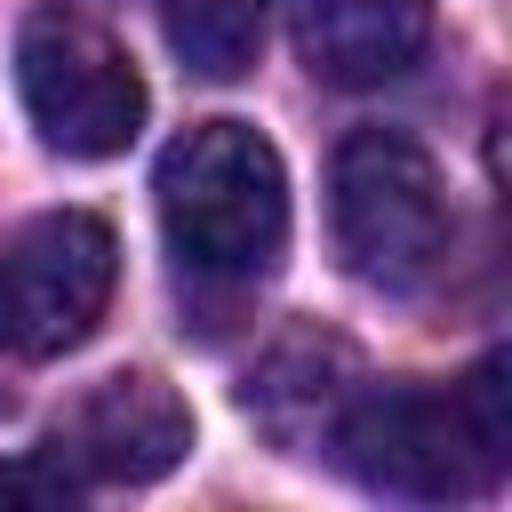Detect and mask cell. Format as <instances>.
Returning <instances> with one entry per match:
<instances>
[{
  "label": "cell",
  "mask_w": 512,
  "mask_h": 512,
  "mask_svg": "<svg viewBox=\"0 0 512 512\" xmlns=\"http://www.w3.org/2000/svg\"><path fill=\"white\" fill-rule=\"evenodd\" d=\"M16 88L48 152L64 160H112L144 128V80L128 48L72 0H40L16 32Z\"/></svg>",
  "instance_id": "277c9868"
},
{
  "label": "cell",
  "mask_w": 512,
  "mask_h": 512,
  "mask_svg": "<svg viewBox=\"0 0 512 512\" xmlns=\"http://www.w3.org/2000/svg\"><path fill=\"white\" fill-rule=\"evenodd\" d=\"M504 352H488L464 384H368L344 400L328 456L376 496H472L512 464V384Z\"/></svg>",
  "instance_id": "6da1fadb"
},
{
  "label": "cell",
  "mask_w": 512,
  "mask_h": 512,
  "mask_svg": "<svg viewBox=\"0 0 512 512\" xmlns=\"http://www.w3.org/2000/svg\"><path fill=\"white\" fill-rule=\"evenodd\" d=\"M160 224L168 248L208 280H256L288 240V168L248 120H200L160 152Z\"/></svg>",
  "instance_id": "7a4b0ae2"
},
{
  "label": "cell",
  "mask_w": 512,
  "mask_h": 512,
  "mask_svg": "<svg viewBox=\"0 0 512 512\" xmlns=\"http://www.w3.org/2000/svg\"><path fill=\"white\" fill-rule=\"evenodd\" d=\"M360 392V368L336 336H288L256 376H248V416L280 440V448H328L344 400Z\"/></svg>",
  "instance_id": "ba28073f"
},
{
  "label": "cell",
  "mask_w": 512,
  "mask_h": 512,
  "mask_svg": "<svg viewBox=\"0 0 512 512\" xmlns=\"http://www.w3.org/2000/svg\"><path fill=\"white\" fill-rule=\"evenodd\" d=\"M184 448H192V408L160 376H104L48 432V456L80 488H144V480L176 472Z\"/></svg>",
  "instance_id": "8992f818"
},
{
  "label": "cell",
  "mask_w": 512,
  "mask_h": 512,
  "mask_svg": "<svg viewBox=\"0 0 512 512\" xmlns=\"http://www.w3.org/2000/svg\"><path fill=\"white\" fill-rule=\"evenodd\" d=\"M0 504H40V512H56V504H80V480L40 448V456L0 464Z\"/></svg>",
  "instance_id": "30bf717a"
},
{
  "label": "cell",
  "mask_w": 512,
  "mask_h": 512,
  "mask_svg": "<svg viewBox=\"0 0 512 512\" xmlns=\"http://www.w3.org/2000/svg\"><path fill=\"white\" fill-rule=\"evenodd\" d=\"M328 216L336 248L368 288H416L448 256V192L416 136L400 128H352L328 168Z\"/></svg>",
  "instance_id": "3957f363"
},
{
  "label": "cell",
  "mask_w": 512,
  "mask_h": 512,
  "mask_svg": "<svg viewBox=\"0 0 512 512\" xmlns=\"http://www.w3.org/2000/svg\"><path fill=\"white\" fill-rule=\"evenodd\" d=\"M296 56L328 88H384L432 40V0H288Z\"/></svg>",
  "instance_id": "52a82bcc"
},
{
  "label": "cell",
  "mask_w": 512,
  "mask_h": 512,
  "mask_svg": "<svg viewBox=\"0 0 512 512\" xmlns=\"http://www.w3.org/2000/svg\"><path fill=\"white\" fill-rule=\"evenodd\" d=\"M112 280H120V240L104 216H88V208L32 216L0 248V352L56 360V352L88 344V328L112 304Z\"/></svg>",
  "instance_id": "5b68a950"
},
{
  "label": "cell",
  "mask_w": 512,
  "mask_h": 512,
  "mask_svg": "<svg viewBox=\"0 0 512 512\" xmlns=\"http://www.w3.org/2000/svg\"><path fill=\"white\" fill-rule=\"evenodd\" d=\"M264 8L272 0H160V24H168V48L184 56V72L240 80L264 48Z\"/></svg>",
  "instance_id": "9c48e42d"
}]
</instances>
